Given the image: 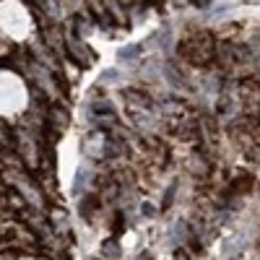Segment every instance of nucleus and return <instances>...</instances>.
Listing matches in <instances>:
<instances>
[{"instance_id":"f257e3e1","label":"nucleus","mask_w":260,"mask_h":260,"mask_svg":"<svg viewBox=\"0 0 260 260\" xmlns=\"http://www.w3.org/2000/svg\"><path fill=\"white\" fill-rule=\"evenodd\" d=\"M29 107V86L24 76L0 68V120H13L18 115H24Z\"/></svg>"},{"instance_id":"7ed1b4c3","label":"nucleus","mask_w":260,"mask_h":260,"mask_svg":"<svg viewBox=\"0 0 260 260\" xmlns=\"http://www.w3.org/2000/svg\"><path fill=\"white\" fill-rule=\"evenodd\" d=\"M6 260H34V257H26V255H13V257H6Z\"/></svg>"},{"instance_id":"f03ea898","label":"nucleus","mask_w":260,"mask_h":260,"mask_svg":"<svg viewBox=\"0 0 260 260\" xmlns=\"http://www.w3.org/2000/svg\"><path fill=\"white\" fill-rule=\"evenodd\" d=\"M34 31V16L24 3H0V37L6 42H26Z\"/></svg>"}]
</instances>
